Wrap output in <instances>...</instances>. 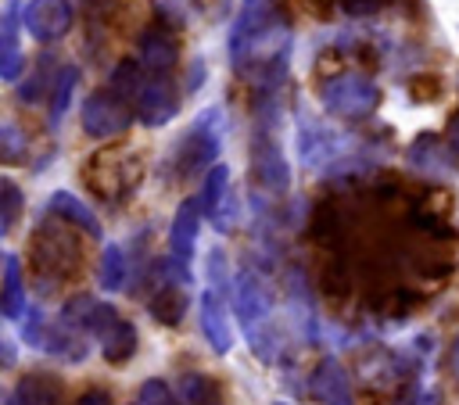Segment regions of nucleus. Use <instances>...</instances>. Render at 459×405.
I'll return each mask as SVG.
<instances>
[{
	"mask_svg": "<svg viewBox=\"0 0 459 405\" xmlns=\"http://www.w3.org/2000/svg\"><path fill=\"white\" fill-rule=\"evenodd\" d=\"M47 211H50L54 219H61V222H72L75 229H82V233L93 237V240L104 237V226H100L97 211H93L82 197H75L72 190H54V194L47 197Z\"/></svg>",
	"mask_w": 459,
	"mask_h": 405,
	"instance_id": "nucleus-13",
	"label": "nucleus"
},
{
	"mask_svg": "<svg viewBox=\"0 0 459 405\" xmlns=\"http://www.w3.org/2000/svg\"><path fill=\"white\" fill-rule=\"evenodd\" d=\"M79 118H82V133L90 140H111V136H122L133 125V108L115 90H93V93L82 97Z\"/></svg>",
	"mask_w": 459,
	"mask_h": 405,
	"instance_id": "nucleus-5",
	"label": "nucleus"
},
{
	"mask_svg": "<svg viewBox=\"0 0 459 405\" xmlns=\"http://www.w3.org/2000/svg\"><path fill=\"white\" fill-rule=\"evenodd\" d=\"M312 394L316 401L323 405H351V387H348V376L344 369L333 362V358H323L312 373Z\"/></svg>",
	"mask_w": 459,
	"mask_h": 405,
	"instance_id": "nucleus-15",
	"label": "nucleus"
},
{
	"mask_svg": "<svg viewBox=\"0 0 459 405\" xmlns=\"http://www.w3.org/2000/svg\"><path fill=\"white\" fill-rule=\"evenodd\" d=\"M452 369H455V376H459V337H455V348H452Z\"/></svg>",
	"mask_w": 459,
	"mask_h": 405,
	"instance_id": "nucleus-32",
	"label": "nucleus"
},
{
	"mask_svg": "<svg viewBox=\"0 0 459 405\" xmlns=\"http://www.w3.org/2000/svg\"><path fill=\"white\" fill-rule=\"evenodd\" d=\"M68 330L82 333V337H100L115 319L118 312L108 305V301H97L93 294H72L65 305H61V315H57Z\"/></svg>",
	"mask_w": 459,
	"mask_h": 405,
	"instance_id": "nucleus-10",
	"label": "nucleus"
},
{
	"mask_svg": "<svg viewBox=\"0 0 459 405\" xmlns=\"http://www.w3.org/2000/svg\"><path fill=\"white\" fill-rule=\"evenodd\" d=\"M219 122H222V111L219 108H208L179 136V143L172 151V161H176V172L183 179H190L201 168H212L215 165V154H219V143H222V125Z\"/></svg>",
	"mask_w": 459,
	"mask_h": 405,
	"instance_id": "nucleus-2",
	"label": "nucleus"
},
{
	"mask_svg": "<svg viewBox=\"0 0 459 405\" xmlns=\"http://www.w3.org/2000/svg\"><path fill=\"white\" fill-rule=\"evenodd\" d=\"M204 82H208V61L197 57V61L190 65V75H186V86H183V90H186V93H197Z\"/></svg>",
	"mask_w": 459,
	"mask_h": 405,
	"instance_id": "nucleus-29",
	"label": "nucleus"
},
{
	"mask_svg": "<svg viewBox=\"0 0 459 405\" xmlns=\"http://www.w3.org/2000/svg\"><path fill=\"white\" fill-rule=\"evenodd\" d=\"M230 165H222V161H215L208 172H204V179H201V197H197V204H201V215L204 219H212L215 211H219V204L230 197Z\"/></svg>",
	"mask_w": 459,
	"mask_h": 405,
	"instance_id": "nucleus-22",
	"label": "nucleus"
},
{
	"mask_svg": "<svg viewBox=\"0 0 459 405\" xmlns=\"http://www.w3.org/2000/svg\"><path fill=\"white\" fill-rule=\"evenodd\" d=\"M273 405H287V401H273Z\"/></svg>",
	"mask_w": 459,
	"mask_h": 405,
	"instance_id": "nucleus-33",
	"label": "nucleus"
},
{
	"mask_svg": "<svg viewBox=\"0 0 459 405\" xmlns=\"http://www.w3.org/2000/svg\"><path fill=\"white\" fill-rule=\"evenodd\" d=\"M29 161V136L14 122H0V165H25Z\"/></svg>",
	"mask_w": 459,
	"mask_h": 405,
	"instance_id": "nucleus-26",
	"label": "nucleus"
},
{
	"mask_svg": "<svg viewBox=\"0 0 459 405\" xmlns=\"http://www.w3.org/2000/svg\"><path fill=\"white\" fill-rule=\"evenodd\" d=\"M75 405H111V394L108 391H86Z\"/></svg>",
	"mask_w": 459,
	"mask_h": 405,
	"instance_id": "nucleus-31",
	"label": "nucleus"
},
{
	"mask_svg": "<svg viewBox=\"0 0 459 405\" xmlns=\"http://www.w3.org/2000/svg\"><path fill=\"white\" fill-rule=\"evenodd\" d=\"M72 25H75L72 0H29L22 7V29L39 43L65 39L72 32Z\"/></svg>",
	"mask_w": 459,
	"mask_h": 405,
	"instance_id": "nucleus-6",
	"label": "nucleus"
},
{
	"mask_svg": "<svg viewBox=\"0 0 459 405\" xmlns=\"http://www.w3.org/2000/svg\"><path fill=\"white\" fill-rule=\"evenodd\" d=\"M179 57V43H176V32L165 29V25H154V29H143L136 36V65L147 72V75H169L172 65Z\"/></svg>",
	"mask_w": 459,
	"mask_h": 405,
	"instance_id": "nucleus-11",
	"label": "nucleus"
},
{
	"mask_svg": "<svg viewBox=\"0 0 459 405\" xmlns=\"http://www.w3.org/2000/svg\"><path fill=\"white\" fill-rule=\"evenodd\" d=\"M43 333H47V319L39 308H29L25 323H22V340H29L32 348H43Z\"/></svg>",
	"mask_w": 459,
	"mask_h": 405,
	"instance_id": "nucleus-28",
	"label": "nucleus"
},
{
	"mask_svg": "<svg viewBox=\"0 0 459 405\" xmlns=\"http://www.w3.org/2000/svg\"><path fill=\"white\" fill-rule=\"evenodd\" d=\"M18 362V348L11 337H0V369H11Z\"/></svg>",
	"mask_w": 459,
	"mask_h": 405,
	"instance_id": "nucleus-30",
	"label": "nucleus"
},
{
	"mask_svg": "<svg viewBox=\"0 0 459 405\" xmlns=\"http://www.w3.org/2000/svg\"><path fill=\"white\" fill-rule=\"evenodd\" d=\"M126 280H129V262H126L122 244H104L100 265H97V283H100V290L115 294V290L126 287Z\"/></svg>",
	"mask_w": 459,
	"mask_h": 405,
	"instance_id": "nucleus-23",
	"label": "nucleus"
},
{
	"mask_svg": "<svg viewBox=\"0 0 459 405\" xmlns=\"http://www.w3.org/2000/svg\"><path fill=\"white\" fill-rule=\"evenodd\" d=\"M61 394H65L61 380L54 373L36 369V373L18 376V383L11 387L7 405H61Z\"/></svg>",
	"mask_w": 459,
	"mask_h": 405,
	"instance_id": "nucleus-14",
	"label": "nucleus"
},
{
	"mask_svg": "<svg viewBox=\"0 0 459 405\" xmlns=\"http://www.w3.org/2000/svg\"><path fill=\"white\" fill-rule=\"evenodd\" d=\"M233 315L240 323V330L247 333V344L258 358H273L276 355V337H273V290L269 283L255 272V269H240L233 276Z\"/></svg>",
	"mask_w": 459,
	"mask_h": 405,
	"instance_id": "nucleus-1",
	"label": "nucleus"
},
{
	"mask_svg": "<svg viewBox=\"0 0 459 405\" xmlns=\"http://www.w3.org/2000/svg\"><path fill=\"white\" fill-rule=\"evenodd\" d=\"M269 32H276L273 0H240V11H237L233 29H230V57L240 61V54Z\"/></svg>",
	"mask_w": 459,
	"mask_h": 405,
	"instance_id": "nucleus-8",
	"label": "nucleus"
},
{
	"mask_svg": "<svg viewBox=\"0 0 459 405\" xmlns=\"http://www.w3.org/2000/svg\"><path fill=\"white\" fill-rule=\"evenodd\" d=\"M126 100L133 108V118L147 129H161L179 115V90L172 86L169 75H147L143 72Z\"/></svg>",
	"mask_w": 459,
	"mask_h": 405,
	"instance_id": "nucleus-4",
	"label": "nucleus"
},
{
	"mask_svg": "<svg viewBox=\"0 0 459 405\" xmlns=\"http://www.w3.org/2000/svg\"><path fill=\"white\" fill-rule=\"evenodd\" d=\"M57 61L50 57V54H39L36 61H32V68H29V79L18 86V100L22 104H39V100H47L50 97V90H54V82H57Z\"/></svg>",
	"mask_w": 459,
	"mask_h": 405,
	"instance_id": "nucleus-19",
	"label": "nucleus"
},
{
	"mask_svg": "<svg viewBox=\"0 0 459 405\" xmlns=\"http://www.w3.org/2000/svg\"><path fill=\"white\" fill-rule=\"evenodd\" d=\"M97 340H100V355H104L108 366H126V362L136 355V344H140L136 326H133L129 319H122V315H118Z\"/></svg>",
	"mask_w": 459,
	"mask_h": 405,
	"instance_id": "nucleus-16",
	"label": "nucleus"
},
{
	"mask_svg": "<svg viewBox=\"0 0 459 405\" xmlns=\"http://www.w3.org/2000/svg\"><path fill=\"white\" fill-rule=\"evenodd\" d=\"M0 315H4V319H22V315H25V280H22V258H18V254H4Z\"/></svg>",
	"mask_w": 459,
	"mask_h": 405,
	"instance_id": "nucleus-17",
	"label": "nucleus"
},
{
	"mask_svg": "<svg viewBox=\"0 0 459 405\" xmlns=\"http://www.w3.org/2000/svg\"><path fill=\"white\" fill-rule=\"evenodd\" d=\"M323 104L341 118H359L377 104V90L359 75H337L323 86Z\"/></svg>",
	"mask_w": 459,
	"mask_h": 405,
	"instance_id": "nucleus-9",
	"label": "nucleus"
},
{
	"mask_svg": "<svg viewBox=\"0 0 459 405\" xmlns=\"http://www.w3.org/2000/svg\"><path fill=\"white\" fill-rule=\"evenodd\" d=\"M172 394H176V405H222L219 383L208 373H183Z\"/></svg>",
	"mask_w": 459,
	"mask_h": 405,
	"instance_id": "nucleus-20",
	"label": "nucleus"
},
{
	"mask_svg": "<svg viewBox=\"0 0 459 405\" xmlns=\"http://www.w3.org/2000/svg\"><path fill=\"white\" fill-rule=\"evenodd\" d=\"M25 211V197H22V186L11 179V176H0V237H7L18 219Z\"/></svg>",
	"mask_w": 459,
	"mask_h": 405,
	"instance_id": "nucleus-25",
	"label": "nucleus"
},
{
	"mask_svg": "<svg viewBox=\"0 0 459 405\" xmlns=\"http://www.w3.org/2000/svg\"><path fill=\"white\" fill-rule=\"evenodd\" d=\"M79 79H82V72L75 68V65H65L61 72H57V82H54V90H50V108H47V125L50 129H57L61 125V118L68 115V104H72V93H75V86H79Z\"/></svg>",
	"mask_w": 459,
	"mask_h": 405,
	"instance_id": "nucleus-21",
	"label": "nucleus"
},
{
	"mask_svg": "<svg viewBox=\"0 0 459 405\" xmlns=\"http://www.w3.org/2000/svg\"><path fill=\"white\" fill-rule=\"evenodd\" d=\"M151 7H154V14H158V22L165 25V29H186L190 22H194V14H197V4L194 0H151Z\"/></svg>",
	"mask_w": 459,
	"mask_h": 405,
	"instance_id": "nucleus-27",
	"label": "nucleus"
},
{
	"mask_svg": "<svg viewBox=\"0 0 459 405\" xmlns=\"http://www.w3.org/2000/svg\"><path fill=\"white\" fill-rule=\"evenodd\" d=\"M197 323H201V333L208 340V348L215 355H230L233 344H237V333H233V319H230V305L219 290L204 287L201 290V301H197Z\"/></svg>",
	"mask_w": 459,
	"mask_h": 405,
	"instance_id": "nucleus-7",
	"label": "nucleus"
},
{
	"mask_svg": "<svg viewBox=\"0 0 459 405\" xmlns=\"http://www.w3.org/2000/svg\"><path fill=\"white\" fill-rule=\"evenodd\" d=\"M39 351H50V355L61 358V362H82V358L90 355V337L68 330V326L57 319V323L47 326V333H43V348H39Z\"/></svg>",
	"mask_w": 459,
	"mask_h": 405,
	"instance_id": "nucleus-18",
	"label": "nucleus"
},
{
	"mask_svg": "<svg viewBox=\"0 0 459 405\" xmlns=\"http://www.w3.org/2000/svg\"><path fill=\"white\" fill-rule=\"evenodd\" d=\"M133 405H136V401H133Z\"/></svg>",
	"mask_w": 459,
	"mask_h": 405,
	"instance_id": "nucleus-34",
	"label": "nucleus"
},
{
	"mask_svg": "<svg viewBox=\"0 0 459 405\" xmlns=\"http://www.w3.org/2000/svg\"><path fill=\"white\" fill-rule=\"evenodd\" d=\"M197 229H201V204L197 197H186L179 201L169 226V251H172V262H179L183 269H190V258L197 251Z\"/></svg>",
	"mask_w": 459,
	"mask_h": 405,
	"instance_id": "nucleus-12",
	"label": "nucleus"
},
{
	"mask_svg": "<svg viewBox=\"0 0 459 405\" xmlns=\"http://www.w3.org/2000/svg\"><path fill=\"white\" fill-rule=\"evenodd\" d=\"M22 72H25V54H22V43L11 29V14H4V22H0V79L18 82Z\"/></svg>",
	"mask_w": 459,
	"mask_h": 405,
	"instance_id": "nucleus-24",
	"label": "nucleus"
},
{
	"mask_svg": "<svg viewBox=\"0 0 459 405\" xmlns=\"http://www.w3.org/2000/svg\"><path fill=\"white\" fill-rule=\"evenodd\" d=\"M251 168H255V183L269 194H283L290 186V168L276 136V108L258 115V129H255V143H251Z\"/></svg>",
	"mask_w": 459,
	"mask_h": 405,
	"instance_id": "nucleus-3",
	"label": "nucleus"
}]
</instances>
